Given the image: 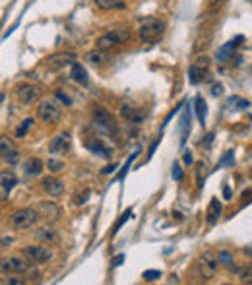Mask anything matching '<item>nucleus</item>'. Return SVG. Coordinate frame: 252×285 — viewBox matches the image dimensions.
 I'll return each mask as SVG.
<instances>
[{"instance_id":"1","label":"nucleus","mask_w":252,"mask_h":285,"mask_svg":"<svg viewBox=\"0 0 252 285\" xmlns=\"http://www.w3.org/2000/svg\"><path fill=\"white\" fill-rule=\"evenodd\" d=\"M165 33V24L158 18H144L138 28V37L144 43H158Z\"/></svg>"},{"instance_id":"2","label":"nucleus","mask_w":252,"mask_h":285,"mask_svg":"<svg viewBox=\"0 0 252 285\" xmlns=\"http://www.w3.org/2000/svg\"><path fill=\"white\" fill-rule=\"evenodd\" d=\"M220 266L221 264L220 260H218V254L210 251V253L202 254V256L198 258V262H196V274H198V278H200L202 282H210V280L216 278Z\"/></svg>"},{"instance_id":"3","label":"nucleus","mask_w":252,"mask_h":285,"mask_svg":"<svg viewBox=\"0 0 252 285\" xmlns=\"http://www.w3.org/2000/svg\"><path fill=\"white\" fill-rule=\"evenodd\" d=\"M130 30H126V28H121V30H111V32L103 33L101 37H97V49H101V51H109V49H115V47H119V45H123L126 43L128 39H130Z\"/></svg>"},{"instance_id":"4","label":"nucleus","mask_w":252,"mask_h":285,"mask_svg":"<svg viewBox=\"0 0 252 285\" xmlns=\"http://www.w3.org/2000/svg\"><path fill=\"white\" fill-rule=\"evenodd\" d=\"M61 117H63V109H61V105L55 99H45V101L39 103V107H37V119L41 123L55 125V123L61 121Z\"/></svg>"},{"instance_id":"5","label":"nucleus","mask_w":252,"mask_h":285,"mask_svg":"<svg viewBox=\"0 0 252 285\" xmlns=\"http://www.w3.org/2000/svg\"><path fill=\"white\" fill-rule=\"evenodd\" d=\"M39 222V214H37V208H24V210H18L10 216V225L18 231H24V229H32L35 227V223Z\"/></svg>"},{"instance_id":"6","label":"nucleus","mask_w":252,"mask_h":285,"mask_svg":"<svg viewBox=\"0 0 252 285\" xmlns=\"http://www.w3.org/2000/svg\"><path fill=\"white\" fill-rule=\"evenodd\" d=\"M32 262L26 256H6L0 260V274H28Z\"/></svg>"},{"instance_id":"7","label":"nucleus","mask_w":252,"mask_h":285,"mask_svg":"<svg viewBox=\"0 0 252 285\" xmlns=\"http://www.w3.org/2000/svg\"><path fill=\"white\" fill-rule=\"evenodd\" d=\"M94 125L101 132H107V134H117V130H119L113 115L107 109H103V107H97L94 111Z\"/></svg>"},{"instance_id":"8","label":"nucleus","mask_w":252,"mask_h":285,"mask_svg":"<svg viewBox=\"0 0 252 285\" xmlns=\"http://www.w3.org/2000/svg\"><path fill=\"white\" fill-rule=\"evenodd\" d=\"M24 256L32 262V264H47L53 260V251L49 247H43V245H30L24 249Z\"/></svg>"},{"instance_id":"9","label":"nucleus","mask_w":252,"mask_h":285,"mask_svg":"<svg viewBox=\"0 0 252 285\" xmlns=\"http://www.w3.org/2000/svg\"><path fill=\"white\" fill-rule=\"evenodd\" d=\"M208 70H210V59H208V57H198L189 68L190 84H200V82L206 78Z\"/></svg>"},{"instance_id":"10","label":"nucleus","mask_w":252,"mask_h":285,"mask_svg":"<svg viewBox=\"0 0 252 285\" xmlns=\"http://www.w3.org/2000/svg\"><path fill=\"white\" fill-rule=\"evenodd\" d=\"M16 97H18L22 103L30 105V103H35V101L41 97V90H39L37 86H33V84H20V86L16 88Z\"/></svg>"},{"instance_id":"11","label":"nucleus","mask_w":252,"mask_h":285,"mask_svg":"<svg viewBox=\"0 0 252 285\" xmlns=\"http://www.w3.org/2000/svg\"><path fill=\"white\" fill-rule=\"evenodd\" d=\"M37 214H39V218H43L45 222H57V220L61 218V208L57 206V202L47 200V202L37 204Z\"/></svg>"},{"instance_id":"12","label":"nucleus","mask_w":252,"mask_h":285,"mask_svg":"<svg viewBox=\"0 0 252 285\" xmlns=\"http://www.w3.org/2000/svg\"><path fill=\"white\" fill-rule=\"evenodd\" d=\"M18 185V179L12 171H0V202L8 200L12 189Z\"/></svg>"},{"instance_id":"13","label":"nucleus","mask_w":252,"mask_h":285,"mask_svg":"<svg viewBox=\"0 0 252 285\" xmlns=\"http://www.w3.org/2000/svg\"><path fill=\"white\" fill-rule=\"evenodd\" d=\"M74 63H76V55H74V53H57V55H53V57L47 59L49 70H61L64 66L74 64Z\"/></svg>"},{"instance_id":"14","label":"nucleus","mask_w":252,"mask_h":285,"mask_svg":"<svg viewBox=\"0 0 252 285\" xmlns=\"http://www.w3.org/2000/svg\"><path fill=\"white\" fill-rule=\"evenodd\" d=\"M70 142H72L70 134H68V132H61V134H57V136L51 140L49 152H51V154H64V152L70 150Z\"/></svg>"},{"instance_id":"15","label":"nucleus","mask_w":252,"mask_h":285,"mask_svg":"<svg viewBox=\"0 0 252 285\" xmlns=\"http://www.w3.org/2000/svg\"><path fill=\"white\" fill-rule=\"evenodd\" d=\"M41 187H43V190H45L51 198H59L64 192V183L61 179H57V177H45V179L41 181Z\"/></svg>"},{"instance_id":"16","label":"nucleus","mask_w":252,"mask_h":285,"mask_svg":"<svg viewBox=\"0 0 252 285\" xmlns=\"http://www.w3.org/2000/svg\"><path fill=\"white\" fill-rule=\"evenodd\" d=\"M86 146H88L90 152H94L95 156H101V158H105V159H111V156H113V150H111L107 144H103V140L97 138V136L90 138V140L86 142Z\"/></svg>"},{"instance_id":"17","label":"nucleus","mask_w":252,"mask_h":285,"mask_svg":"<svg viewBox=\"0 0 252 285\" xmlns=\"http://www.w3.org/2000/svg\"><path fill=\"white\" fill-rule=\"evenodd\" d=\"M121 117L125 119L126 123H130V125H142L144 123V113L142 111H138L136 107H132V105H123L121 107Z\"/></svg>"},{"instance_id":"18","label":"nucleus","mask_w":252,"mask_h":285,"mask_svg":"<svg viewBox=\"0 0 252 285\" xmlns=\"http://www.w3.org/2000/svg\"><path fill=\"white\" fill-rule=\"evenodd\" d=\"M35 239L45 243V245H57L59 243V233L53 227H41L35 231Z\"/></svg>"},{"instance_id":"19","label":"nucleus","mask_w":252,"mask_h":285,"mask_svg":"<svg viewBox=\"0 0 252 285\" xmlns=\"http://www.w3.org/2000/svg\"><path fill=\"white\" fill-rule=\"evenodd\" d=\"M241 41H243V37H237V39H233V41L225 43L220 51H218V59H220V61H227V59H231V57H233V53H235V49L239 47V43H241Z\"/></svg>"},{"instance_id":"20","label":"nucleus","mask_w":252,"mask_h":285,"mask_svg":"<svg viewBox=\"0 0 252 285\" xmlns=\"http://www.w3.org/2000/svg\"><path fill=\"white\" fill-rule=\"evenodd\" d=\"M24 169H26V175L30 177H39L43 173V161L37 158H30L24 163Z\"/></svg>"},{"instance_id":"21","label":"nucleus","mask_w":252,"mask_h":285,"mask_svg":"<svg viewBox=\"0 0 252 285\" xmlns=\"http://www.w3.org/2000/svg\"><path fill=\"white\" fill-rule=\"evenodd\" d=\"M221 214H223V206H221V202L218 200V198H212L210 208H208V223L214 225V223L221 218Z\"/></svg>"},{"instance_id":"22","label":"nucleus","mask_w":252,"mask_h":285,"mask_svg":"<svg viewBox=\"0 0 252 285\" xmlns=\"http://www.w3.org/2000/svg\"><path fill=\"white\" fill-rule=\"evenodd\" d=\"M70 74H72V80H76L78 84H84V86L88 84V72H86V68L80 63L72 64V72Z\"/></svg>"},{"instance_id":"23","label":"nucleus","mask_w":252,"mask_h":285,"mask_svg":"<svg viewBox=\"0 0 252 285\" xmlns=\"http://www.w3.org/2000/svg\"><path fill=\"white\" fill-rule=\"evenodd\" d=\"M194 105H196V115H198V121H200L202 125H206V101L198 95V97L194 99Z\"/></svg>"},{"instance_id":"24","label":"nucleus","mask_w":252,"mask_h":285,"mask_svg":"<svg viewBox=\"0 0 252 285\" xmlns=\"http://www.w3.org/2000/svg\"><path fill=\"white\" fill-rule=\"evenodd\" d=\"M218 260H220L221 266H225V268H229V270H233V272H239V268L233 266V256H231V253L221 251V253H218Z\"/></svg>"},{"instance_id":"25","label":"nucleus","mask_w":252,"mask_h":285,"mask_svg":"<svg viewBox=\"0 0 252 285\" xmlns=\"http://www.w3.org/2000/svg\"><path fill=\"white\" fill-rule=\"evenodd\" d=\"M86 61L90 64H99L105 61V51H101V49H95V51H90L88 55H86Z\"/></svg>"},{"instance_id":"26","label":"nucleus","mask_w":252,"mask_h":285,"mask_svg":"<svg viewBox=\"0 0 252 285\" xmlns=\"http://www.w3.org/2000/svg\"><path fill=\"white\" fill-rule=\"evenodd\" d=\"M20 158H22V154H20V150L18 148H12L10 152H6L2 159L8 163V165H16V163H20Z\"/></svg>"},{"instance_id":"27","label":"nucleus","mask_w":252,"mask_h":285,"mask_svg":"<svg viewBox=\"0 0 252 285\" xmlns=\"http://www.w3.org/2000/svg\"><path fill=\"white\" fill-rule=\"evenodd\" d=\"M94 2L101 10H111V8H121L123 6L121 0H94Z\"/></svg>"},{"instance_id":"28","label":"nucleus","mask_w":252,"mask_h":285,"mask_svg":"<svg viewBox=\"0 0 252 285\" xmlns=\"http://www.w3.org/2000/svg\"><path fill=\"white\" fill-rule=\"evenodd\" d=\"M47 169L51 171V173H61L64 169V161H61V159H55L51 158L49 161H47Z\"/></svg>"},{"instance_id":"29","label":"nucleus","mask_w":252,"mask_h":285,"mask_svg":"<svg viewBox=\"0 0 252 285\" xmlns=\"http://www.w3.org/2000/svg\"><path fill=\"white\" fill-rule=\"evenodd\" d=\"M239 276H241L243 284H252V264L245 266L243 270H239Z\"/></svg>"},{"instance_id":"30","label":"nucleus","mask_w":252,"mask_h":285,"mask_svg":"<svg viewBox=\"0 0 252 285\" xmlns=\"http://www.w3.org/2000/svg\"><path fill=\"white\" fill-rule=\"evenodd\" d=\"M32 125H33V119H26V121L22 123V127L16 130V138H24V136L28 134V130L32 128Z\"/></svg>"},{"instance_id":"31","label":"nucleus","mask_w":252,"mask_h":285,"mask_svg":"<svg viewBox=\"0 0 252 285\" xmlns=\"http://www.w3.org/2000/svg\"><path fill=\"white\" fill-rule=\"evenodd\" d=\"M12 148H16V146L12 144V140H8L6 136H0V156H4L6 152H10Z\"/></svg>"},{"instance_id":"32","label":"nucleus","mask_w":252,"mask_h":285,"mask_svg":"<svg viewBox=\"0 0 252 285\" xmlns=\"http://www.w3.org/2000/svg\"><path fill=\"white\" fill-rule=\"evenodd\" d=\"M55 97L63 103L64 107H70V105H72V97L68 94H64V90H57V92H55Z\"/></svg>"},{"instance_id":"33","label":"nucleus","mask_w":252,"mask_h":285,"mask_svg":"<svg viewBox=\"0 0 252 285\" xmlns=\"http://www.w3.org/2000/svg\"><path fill=\"white\" fill-rule=\"evenodd\" d=\"M142 278H144L146 282H156V280L161 278V272H159V270H146Z\"/></svg>"},{"instance_id":"34","label":"nucleus","mask_w":252,"mask_h":285,"mask_svg":"<svg viewBox=\"0 0 252 285\" xmlns=\"http://www.w3.org/2000/svg\"><path fill=\"white\" fill-rule=\"evenodd\" d=\"M26 284V280L24 278H4L0 285H24Z\"/></svg>"},{"instance_id":"35","label":"nucleus","mask_w":252,"mask_h":285,"mask_svg":"<svg viewBox=\"0 0 252 285\" xmlns=\"http://www.w3.org/2000/svg\"><path fill=\"white\" fill-rule=\"evenodd\" d=\"M130 216H132V210H126L125 214H123V218H121V220L117 222V225H115V229H113V235H115V233H117V231H119V229L125 225L126 220H130Z\"/></svg>"},{"instance_id":"36","label":"nucleus","mask_w":252,"mask_h":285,"mask_svg":"<svg viewBox=\"0 0 252 285\" xmlns=\"http://www.w3.org/2000/svg\"><path fill=\"white\" fill-rule=\"evenodd\" d=\"M173 179H175V181H183V169H181L179 163L173 165Z\"/></svg>"},{"instance_id":"37","label":"nucleus","mask_w":252,"mask_h":285,"mask_svg":"<svg viewBox=\"0 0 252 285\" xmlns=\"http://www.w3.org/2000/svg\"><path fill=\"white\" fill-rule=\"evenodd\" d=\"M90 194H92V190H90V189H86V190H84V194H80V196H76V204H78V206H80V204H84V202H86V200L90 198Z\"/></svg>"},{"instance_id":"38","label":"nucleus","mask_w":252,"mask_h":285,"mask_svg":"<svg viewBox=\"0 0 252 285\" xmlns=\"http://www.w3.org/2000/svg\"><path fill=\"white\" fill-rule=\"evenodd\" d=\"M123 260H125V256H123V254H119L117 258H113V266H121V264H123Z\"/></svg>"},{"instance_id":"39","label":"nucleus","mask_w":252,"mask_h":285,"mask_svg":"<svg viewBox=\"0 0 252 285\" xmlns=\"http://www.w3.org/2000/svg\"><path fill=\"white\" fill-rule=\"evenodd\" d=\"M221 92H223V86H220V84H216V86L212 88V94L214 95H220Z\"/></svg>"},{"instance_id":"40","label":"nucleus","mask_w":252,"mask_h":285,"mask_svg":"<svg viewBox=\"0 0 252 285\" xmlns=\"http://www.w3.org/2000/svg\"><path fill=\"white\" fill-rule=\"evenodd\" d=\"M115 169H117V163H113V165H109V167H105V169H103V173L107 175V173H113Z\"/></svg>"},{"instance_id":"41","label":"nucleus","mask_w":252,"mask_h":285,"mask_svg":"<svg viewBox=\"0 0 252 285\" xmlns=\"http://www.w3.org/2000/svg\"><path fill=\"white\" fill-rule=\"evenodd\" d=\"M192 161H194V159H192V154L187 152V154H185V163H187V165H192Z\"/></svg>"},{"instance_id":"42","label":"nucleus","mask_w":252,"mask_h":285,"mask_svg":"<svg viewBox=\"0 0 252 285\" xmlns=\"http://www.w3.org/2000/svg\"><path fill=\"white\" fill-rule=\"evenodd\" d=\"M243 253H245V256H252V247H245Z\"/></svg>"},{"instance_id":"43","label":"nucleus","mask_w":252,"mask_h":285,"mask_svg":"<svg viewBox=\"0 0 252 285\" xmlns=\"http://www.w3.org/2000/svg\"><path fill=\"white\" fill-rule=\"evenodd\" d=\"M221 0H208V4H210V6H212V8H216V6H218V4H220Z\"/></svg>"},{"instance_id":"44","label":"nucleus","mask_w":252,"mask_h":285,"mask_svg":"<svg viewBox=\"0 0 252 285\" xmlns=\"http://www.w3.org/2000/svg\"><path fill=\"white\" fill-rule=\"evenodd\" d=\"M4 97H6V95H4V94H0V103H2V101H4Z\"/></svg>"}]
</instances>
